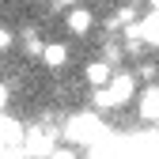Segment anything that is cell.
I'll return each instance as SVG.
<instances>
[{
  "mask_svg": "<svg viewBox=\"0 0 159 159\" xmlns=\"http://www.w3.org/2000/svg\"><path fill=\"white\" fill-rule=\"evenodd\" d=\"M136 76H140V80H148V84H155L159 68H155V65H140V68H136Z\"/></svg>",
  "mask_w": 159,
  "mask_h": 159,
  "instance_id": "obj_11",
  "label": "cell"
},
{
  "mask_svg": "<svg viewBox=\"0 0 159 159\" xmlns=\"http://www.w3.org/2000/svg\"><path fill=\"white\" fill-rule=\"evenodd\" d=\"M133 4H148V0H133Z\"/></svg>",
  "mask_w": 159,
  "mask_h": 159,
  "instance_id": "obj_15",
  "label": "cell"
},
{
  "mask_svg": "<svg viewBox=\"0 0 159 159\" xmlns=\"http://www.w3.org/2000/svg\"><path fill=\"white\" fill-rule=\"evenodd\" d=\"M61 136H65L68 144H76V148H80V144L87 148V144H98V140H102L106 129H102V117H98V110H95V114L87 110V114H72L68 121H65V129H61Z\"/></svg>",
  "mask_w": 159,
  "mask_h": 159,
  "instance_id": "obj_1",
  "label": "cell"
},
{
  "mask_svg": "<svg viewBox=\"0 0 159 159\" xmlns=\"http://www.w3.org/2000/svg\"><path fill=\"white\" fill-rule=\"evenodd\" d=\"M140 117L159 125V84H152V87L140 95Z\"/></svg>",
  "mask_w": 159,
  "mask_h": 159,
  "instance_id": "obj_8",
  "label": "cell"
},
{
  "mask_svg": "<svg viewBox=\"0 0 159 159\" xmlns=\"http://www.w3.org/2000/svg\"><path fill=\"white\" fill-rule=\"evenodd\" d=\"M110 80H114V65H110V61H87V65H84V84H87L91 91L106 87Z\"/></svg>",
  "mask_w": 159,
  "mask_h": 159,
  "instance_id": "obj_5",
  "label": "cell"
},
{
  "mask_svg": "<svg viewBox=\"0 0 159 159\" xmlns=\"http://www.w3.org/2000/svg\"><path fill=\"white\" fill-rule=\"evenodd\" d=\"M57 140H61V129L49 125H30L23 133V159H49L57 152Z\"/></svg>",
  "mask_w": 159,
  "mask_h": 159,
  "instance_id": "obj_2",
  "label": "cell"
},
{
  "mask_svg": "<svg viewBox=\"0 0 159 159\" xmlns=\"http://www.w3.org/2000/svg\"><path fill=\"white\" fill-rule=\"evenodd\" d=\"M38 4H57V0H38Z\"/></svg>",
  "mask_w": 159,
  "mask_h": 159,
  "instance_id": "obj_14",
  "label": "cell"
},
{
  "mask_svg": "<svg viewBox=\"0 0 159 159\" xmlns=\"http://www.w3.org/2000/svg\"><path fill=\"white\" fill-rule=\"evenodd\" d=\"M65 27H68V34L84 38V34L95 27V11H91V8H80V4L68 8V11H65Z\"/></svg>",
  "mask_w": 159,
  "mask_h": 159,
  "instance_id": "obj_4",
  "label": "cell"
},
{
  "mask_svg": "<svg viewBox=\"0 0 159 159\" xmlns=\"http://www.w3.org/2000/svg\"><path fill=\"white\" fill-rule=\"evenodd\" d=\"M125 53H129L125 46H117V42H106V46H102V61H110V65H117V61H121Z\"/></svg>",
  "mask_w": 159,
  "mask_h": 159,
  "instance_id": "obj_10",
  "label": "cell"
},
{
  "mask_svg": "<svg viewBox=\"0 0 159 159\" xmlns=\"http://www.w3.org/2000/svg\"><path fill=\"white\" fill-rule=\"evenodd\" d=\"M140 38H144V46L159 49V11H144L140 15Z\"/></svg>",
  "mask_w": 159,
  "mask_h": 159,
  "instance_id": "obj_7",
  "label": "cell"
},
{
  "mask_svg": "<svg viewBox=\"0 0 159 159\" xmlns=\"http://www.w3.org/2000/svg\"><path fill=\"white\" fill-rule=\"evenodd\" d=\"M133 23H140V15H136V4H133V0H129V4H121V8L106 19L110 30H125V27H133Z\"/></svg>",
  "mask_w": 159,
  "mask_h": 159,
  "instance_id": "obj_6",
  "label": "cell"
},
{
  "mask_svg": "<svg viewBox=\"0 0 159 159\" xmlns=\"http://www.w3.org/2000/svg\"><path fill=\"white\" fill-rule=\"evenodd\" d=\"M42 65H46V68H65V65H68V46H65V42H46Z\"/></svg>",
  "mask_w": 159,
  "mask_h": 159,
  "instance_id": "obj_9",
  "label": "cell"
},
{
  "mask_svg": "<svg viewBox=\"0 0 159 159\" xmlns=\"http://www.w3.org/2000/svg\"><path fill=\"white\" fill-rule=\"evenodd\" d=\"M106 91H110V98L117 106H125L129 98L136 95V72H114V80L106 84Z\"/></svg>",
  "mask_w": 159,
  "mask_h": 159,
  "instance_id": "obj_3",
  "label": "cell"
},
{
  "mask_svg": "<svg viewBox=\"0 0 159 159\" xmlns=\"http://www.w3.org/2000/svg\"><path fill=\"white\" fill-rule=\"evenodd\" d=\"M148 11H159V0H148Z\"/></svg>",
  "mask_w": 159,
  "mask_h": 159,
  "instance_id": "obj_13",
  "label": "cell"
},
{
  "mask_svg": "<svg viewBox=\"0 0 159 159\" xmlns=\"http://www.w3.org/2000/svg\"><path fill=\"white\" fill-rule=\"evenodd\" d=\"M49 159H76V155H72V152H53Z\"/></svg>",
  "mask_w": 159,
  "mask_h": 159,
  "instance_id": "obj_12",
  "label": "cell"
}]
</instances>
